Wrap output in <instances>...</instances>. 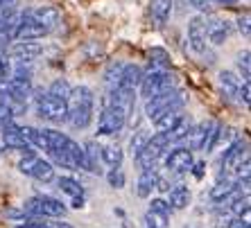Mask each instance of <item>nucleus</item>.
Segmentation results:
<instances>
[{
  "mask_svg": "<svg viewBox=\"0 0 251 228\" xmlns=\"http://www.w3.org/2000/svg\"><path fill=\"white\" fill-rule=\"evenodd\" d=\"M66 109H68L70 124L75 129H86L93 122V113H95V95L88 86H77L70 91L68 100H66Z\"/></svg>",
  "mask_w": 251,
  "mask_h": 228,
  "instance_id": "obj_1",
  "label": "nucleus"
},
{
  "mask_svg": "<svg viewBox=\"0 0 251 228\" xmlns=\"http://www.w3.org/2000/svg\"><path fill=\"white\" fill-rule=\"evenodd\" d=\"M183 104H186V95L181 91L172 88V91H165V93H158L154 97H150L145 106V113L152 120H156V117L165 115V113H179L183 109Z\"/></svg>",
  "mask_w": 251,
  "mask_h": 228,
  "instance_id": "obj_2",
  "label": "nucleus"
},
{
  "mask_svg": "<svg viewBox=\"0 0 251 228\" xmlns=\"http://www.w3.org/2000/svg\"><path fill=\"white\" fill-rule=\"evenodd\" d=\"M217 131H220V124L215 120H206L201 122L197 129H190V134L183 138L188 140V149H204V152H213L215 149V140H217Z\"/></svg>",
  "mask_w": 251,
  "mask_h": 228,
  "instance_id": "obj_3",
  "label": "nucleus"
},
{
  "mask_svg": "<svg viewBox=\"0 0 251 228\" xmlns=\"http://www.w3.org/2000/svg\"><path fill=\"white\" fill-rule=\"evenodd\" d=\"M170 147V140L165 134H154L150 140H147V145L143 147V152L136 156V165H138L140 170H152L154 163L158 160V156L165 152Z\"/></svg>",
  "mask_w": 251,
  "mask_h": 228,
  "instance_id": "obj_4",
  "label": "nucleus"
},
{
  "mask_svg": "<svg viewBox=\"0 0 251 228\" xmlns=\"http://www.w3.org/2000/svg\"><path fill=\"white\" fill-rule=\"evenodd\" d=\"M140 93H143V97H154V95L158 93H165V91H172L175 88V84H172V77L168 75L165 70H150L147 75H143V79H140Z\"/></svg>",
  "mask_w": 251,
  "mask_h": 228,
  "instance_id": "obj_5",
  "label": "nucleus"
},
{
  "mask_svg": "<svg viewBox=\"0 0 251 228\" xmlns=\"http://www.w3.org/2000/svg\"><path fill=\"white\" fill-rule=\"evenodd\" d=\"M125 122H127V113H125L123 109H118L116 104H111V100H109L104 106V111H102V115H100L98 131L102 136H113L125 127Z\"/></svg>",
  "mask_w": 251,
  "mask_h": 228,
  "instance_id": "obj_6",
  "label": "nucleus"
},
{
  "mask_svg": "<svg viewBox=\"0 0 251 228\" xmlns=\"http://www.w3.org/2000/svg\"><path fill=\"white\" fill-rule=\"evenodd\" d=\"M36 113L43 117V120H50V122H64L68 117V109H66V102H59L50 95L41 97L39 104H36Z\"/></svg>",
  "mask_w": 251,
  "mask_h": 228,
  "instance_id": "obj_7",
  "label": "nucleus"
},
{
  "mask_svg": "<svg viewBox=\"0 0 251 228\" xmlns=\"http://www.w3.org/2000/svg\"><path fill=\"white\" fill-rule=\"evenodd\" d=\"M204 29H206V41H210L213 46H222V43L226 41L228 32H231L226 21L215 18V16L204 18Z\"/></svg>",
  "mask_w": 251,
  "mask_h": 228,
  "instance_id": "obj_8",
  "label": "nucleus"
},
{
  "mask_svg": "<svg viewBox=\"0 0 251 228\" xmlns=\"http://www.w3.org/2000/svg\"><path fill=\"white\" fill-rule=\"evenodd\" d=\"M188 43L197 54L206 52V29H204V18L195 16L188 23Z\"/></svg>",
  "mask_w": 251,
  "mask_h": 228,
  "instance_id": "obj_9",
  "label": "nucleus"
},
{
  "mask_svg": "<svg viewBox=\"0 0 251 228\" xmlns=\"http://www.w3.org/2000/svg\"><path fill=\"white\" fill-rule=\"evenodd\" d=\"M46 34H48L46 29L32 21V14H23V16H21V25H18L14 36H16L18 41H39V39H43Z\"/></svg>",
  "mask_w": 251,
  "mask_h": 228,
  "instance_id": "obj_10",
  "label": "nucleus"
},
{
  "mask_svg": "<svg viewBox=\"0 0 251 228\" xmlns=\"http://www.w3.org/2000/svg\"><path fill=\"white\" fill-rule=\"evenodd\" d=\"M168 165V170L172 172H188L193 167V152L188 149V147H179V149H172L165 160Z\"/></svg>",
  "mask_w": 251,
  "mask_h": 228,
  "instance_id": "obj_11",
  "label": "nucleus"
},
{
  "mask_svg": "<svg viewBox=\"0 0 251 228\" xmlns=\"http://www.w3.org/2000/svg\"><path fill=\"white\" fill-rule=\"evenodd\" d=\"M39 54H41V46L36 41H18L9 47V57L14 61H32Z\"/></svg>",
  "mask_w": 251,
  "mask_h": 228,
  "instance_id": "obj_12",
  "label": "nucleus"
},
{
  "mask_svg": "<svg viewBox=\"0 0 251 228\" xmlns=\"http://www.w3.org/2000/svg\"><path fill=\"white\" fill-rule=\"evenodd\" d=\"M245 149H247V142H245V140H235L233 145L228 147L226 152H224V158H222V167H224V172H233V170H238V165L242 163V156H247Z\"/></svg>",
  "mask_w": 251,
  "mask_h": 228,
  "instance_id": "obj_13",
  "label": "nucleus"
},
{
  "mask_svg": "<svg viewBox=\"0 0 251 228\" xmlns=\"http://www.w3.org/2000/svg\"><path fill=\"white\" fill-rule=\"evenodd\" d=\"M32 93V79L29 77H18L14 75L9 79V95L7 97H12L14 102H25Z\"/></svg>",
  "mask_w": 251,
  "mask_h": 228,
  "instance_id": "obj_14",
  "label": "nucleus"
},
{
  "mask_svg": "<svg viewBox=\"0 0 251 228\" xmlns=\"http://www.w3.org/2000/svg\"><path fill=\"white\" fill-rule=\"evenodd\" d=\"M2 142L7 147H12V149H25V152H29V145L25 142L23 136H21V127L14 122H7L2 127Z\"/></svg>",
  "mask_w": 251,
  "mask_h": 228,
  "instance_id": "obj_15",
  "label": "nucleus"
},
{
  "mask_svg": "<svg viewBox=\"0 0 251 228\" xmlns=\"http://www.w3.org/2000/svg\"><path fill=\"white\" fill-rule=\"evenodd\" d=\"M29 14H32V21L36 25H41L46 32L54 29V25L59 23V12L54 7H39V9H34V12H29Z\"/></svg>",
  "mask_w": 251,
  "mask_h": 228,
  "instance_id": "obj_16",
  "label": "nucleus"
},
{
  "mask_svg": "<svg viewBox=\"0 0 251 228\" xmlns=\"http://www.w3.org/2000/svg\"><path fill=\"white\" fill-rule=\"evenodd\" d=\"M156 170H143V174L138 176V185H136V194H138L140 199H147L150 194H152V190L156 187Z\"/></svg>",
  "mask_w": 251,
  "mask_h": 228,
  "instance_id": "obj_17",
  "label": "nucleus"
},
{
  "mask_svg": "<svg viewBox=\"0 0 251 228\" xmlns=\"http://www.w3.org/2000/svg\"><path fill=\"white\" fill-rule=\"evenodd\" d=\"M64 152H66V156L70 158L73 167H82V170H86V154H84V147L79 145V142H75V140H70V138H66Z\"/></svg>",
  "mask_w": 251,
  "mask_h": 228,
  "instance_id": "obj_18",
  "label": "nucleus"
},
{
  "mask_svg": "<svg viewBox=\"0 0 251 228\" xmlns=\"http://www.w3.org/2000/svg\"><path fill=\"white\" fill-rule=\"evenodd\" d=\"M170 12H172V0H150V14L156 25H163L170 18Z\"/></svg>",
  "mask_w": 251,
  "mask_h": 228,
  "instance_id": "obj_19",
  "label": "nucleus"
},
{
  "mask_svg": "<svg viewBox=\"0 0 251 228\" xmlns=\"http://www.w3.org/2000/svg\"><path fill=\"white\" fill-rule=\"evenodd\" d=\"M143 79V70H140L136 64H127L123 66V72H120V84L118 86H125V88H136Z\"/></svg>",
  "mask_w": 251,
  "mask_h": 228,
  "instance_id": "obj_20",
  "label": "nucleus"
},
{
  "mask_svg": "<svg viewBox=\"0 0 251 228\" xmlns=\"http://www.w3.org/2000/svg\"><path fill=\"white\" fill-rule=\"evenodd\" d=\"M190 129H193V124H190V117L181 115V117H179V122H176L175 127L170 129L165 136H168L170 142H179V140H183V138L190 134Z\"/></svg>",
  "mask_w": 251,
  "mask_h": 228,
  "instance_id": "obj_21",
  "label": "nucleus"
},
{
  "mask_svg": "<svg viewBox=\"0 0 251 228\" xmlns=\"http://www.w3.org/2000/svg\"><path fill=\"white\" fill-rule=\"evenodd\" d=\"M220 88H222V93L226 97H235V93L240 88V79L231 70H222L220 72Z\"/></svg>",
  "mask_w": 251,
  "mask_h": 228,
  "instance_id": "obj_22",
  "label": "nucleus"
},
{
  "mask_svg": "<svg viewBox=\"0 0 251 228\" xmlns=\"http://www.w3.org/2000/svg\"><path fill=\"white\" fill-rule=\"evenodd\" d=\"M100 158H102L109 167H120L125 154L118 145H109V147H104V149H100Z\"/></svg>",
  "mask_w": 251,
  "mask_h": 228,
  "instance_id": "obj_23",
  "label": "nucleus"
},
{
  "mask_svg": "<svg viewBox=\"0 0 251 228\" xmlns=\"http://www.w3.org/2000/svg\"><path fill=\"white\" fill-rule=\"evenodd\" d=\"M235 192V183L228 181V179H224V181H220L213 190H210V201H215V204H222L224 199H228L231 194Z\"/></svg>",
  "mask_w": 251,
  "mask_h": 228,
  "instance_id": "obj_24",
  "label": "nucleus"
},
{
  "mask_svg": "<svg viewBox=\"0 0 251 228\" xmlns=\"http://www.w3.org/2000/svg\"><path fill=\"white\" fill-rule=\"evenodd\" d=\"M175 210H183L188 204H190V190L188 187H183V185H179V187H175L172 192H170V201H168Z\"/></svg>",
  "mask_w": 251,
  "mask_h": 228,
  "instance_id": "obj_25",
  "label": "nucleus"
},
{
  "mask_svg": "<svg viewBox=\"0 0 251 228\" xmlns=\"http://www.w3.org/2000/svg\"><path fill=\"white\" fill-rule=\"evenodd\" d=\"M18 25H21V14H18V12L7 14V16L0 21V36H7V39H12V36L16 34Z\"/></svg>",
  "mask_w": 251,
  "mask_h": 228,
  "instance_id": "obj_26",
  "label": "nucleus"
},
{
  "mask_svg": "<svg viewBox=\"0 0 251 228\" xmlns=\"http://www.w3.org/2000/svg\"><path fill=\"white\" fill-rule=\"evenodd\" d=\"M29 176H34L36 181H43V183H50L54 179V167L50 163H46V160H36V165H34V170H32V174Z\"/></svg>",
  "mask_w": 251,
  "mask_h": 228,
  "instance_id": "obj_27",
  "label": "nucleus"
},
{
  "mask_svg": "<svg viewBox=\"0 0 251 228\" xmlns=\"http://www.w3.org/2000/svg\"><path fill=\"white\" fill-rule=\"evenodd\" d=\"M70 84L66 82V79H54L52 84H50V91H48V95L50 97H54V100H59V102H66L68 100V95H70Z\"/></svg>",
  "mask_w": 251,
  "mask_h": 228,
  "instance_id": "obj_28",
  "label": "nucleus"
},
{
  "mask_svg": "<svg viewBox=\"0 0 251 228\" xmlns=\"http://www.w3.org/2000/svg\"><path fill=\"white\" fill-rule=\"evenodd\" d=\"M100 149L102 147L98 145V142H88L86 147H84V154H86V170L88 172H98V165H100Z\"/></svg>",
  "mask_w": 251,
  "mask_h": 228,
  "instance_id": "obj_29",
  "label": "nucleus"
},
{
  "mask_svg": "<svg viewBox=\"0 0 251 228\" xmlns=\"http://www.w3.org/2000/svg\"><path fill=\"white\" fill-rule=\"evenodd\" d=\"M179 117H181L179 113H165V115L156 117V120H154V124H156L158 134H168L170 129H172L176 122H179Z\"/></svg>",
  "mask_w": 251,
  "mask_h": 228,
  "instance_id": "obj_30",
  "label": "nucleus"
},
{
  "mask_svg": "<svg viewBox=\"0 0 251 228\" xmlns=\"http://www.w3.org/2000/svg\"><path fill=\"white\" fill-rule=\"evenodd\" d=\"M59 187H61L66 194H70L73 199H75V197H82V185H79V181L70 179V176H61V179H59Z\"/></svg>",
  "mask_w": 251,
  "mask_h": 228,
  "instance_id": "obj_31",
  "label": "nucleus"
},
{
  "mask_svg": "<svg viewBox=\"0 0 251 228\" xmlns=\"http://www.w3.org/2000/svg\"><path fill=\"white\" fill-rule=\"evenodd\" d=\"M150 59H152V64H154V70H165L170 66V54L165 50H161V47H154L152 52H150Z\"/></svg>",
  "mask_w": 251,
  "mask_h": 228,
  "instance_id": "obj_32",
  "label": "nucleus"
},
{
  "mask_svg": "<svg viewBox=\"0 0 251 228\" xmlns=\"http://www.w3.org/2000/svg\"><path fill=\"white\" fill-rule=\"evenodd\" d=\"M123 66H125V64L116 61V64H111L109 68H106V72H104V82L109 84L111 88H116L118 84H120V72H123Z\"/></svg>",
  "mask_w": 251,
  "mask_h": 228,
  "instance_id": "obj_33",
  "label": "nucleus"
},
{
  "mask_svg": "<svg viewBox=\"0 0 251 228\" xmlns=\"http://www.w3.org/2000/svg\"><path fill=\"white\" fill-rule=\"evenodd\" d=\"M147 140H150V136H147V131H136V134H134V138H131V142H129V149H131L134 158L138 156L140 152H143V147L147 145Z\"/></svg>",
  "mask_w": 251,
  "mask_h": 228,
  "instance_id": "obj_34",
  "label": "nucleus"
},
{
  "mask_svg": "<svg viewBox=\"0 0 251 228\" xmlns=\"http://www.w3.org/2000/svg\"><path fill=\"white\" fill-rule=\"evenodd\" d=\"M145 222H147V228H168V215L150 210L145 215Z\"/></svg>",
  "mask_w": 251,
  "mask_h": 228,
  "instance_id": "obj_35",
  "label": "nucleus"
},
{
  "mask_svg": "<svg viewBox=\"0 0 251 228\" xmlns=\"http://www.w3.org/2000/svg\"><path fill=\"white\" fill-rule=\"evenodd\" d=\"M14 120V106L5 100V97H0V124L5 127L7 122H12Z\"/></svg>",
  "mask_w": 251,
  "mask_h": 228,
  "instance_id": "obj_36",
  "label": "nucleus"
},
{
  "mask_svg": "<svg viewBox=\"0 0 251 228\" xmlns=\"http://www.w3.org/2000/svg\"><path fill=\"white\" fill-rule=\"evenodd\" d=\"M238 68H240V72H242V79L249 82V50H245V52L238 57Z\"/></svg>",
  "mask_w": 251,
  "mask_h": 228,
  "instance_id": "obj_37",
  "label": "nucleus"
},
{
  "mask_svg": "<svg viewBox=\"0 0 251 228\" xmlns=\"http://www.w3.org/2000/svg\"><path fill=\"white\" fill-rule=\"evenodd\" d=\"M36 160H39V158L36 156H32V154H27V156L23 158V160H21V163H18V170L23 172V174H32V170H34V165H36Z\"/></svg>",
  "mask_w": 251,
  "mask_h": 228,
  "instance_id": "obj_38",
  "label": "nucleus"
},
{
  "mask_svg": "<svg viewBox=\"0 0 251 228\" xmlns=\"http://www.w3.org/2000/svg\"><path fill=\"white\" fill-rule=\"evenodd\" d=\"M106 181L111 183V187H123L125 185V174L118 167H113L109 174H106Z\"/></svg>",
  "mask_w": 251,
  "mask_h": 228,
  "instance_id": "obj_39",
  "label": "nucleus"
},
{
  "mask_svg": "<svg viewBox=\"0 0 251 228\" xmlns=\"http://www.w3.org/2000/svg\"><path fill=\"white\" fill-rule=\"evenodd\" d=\"M233 212L238 217H242L245 215V219H247V215H249V197H245V199H238L233 204Z\"/></svg>",
  "mask_w": 251,
  "mask_h": 228,
  "instance_id": "obj_40",
  "label": "nucleus"
},
{
  "mask_svg": "<svg viewBox=\"0 0 251 228\" xmlns=\"http://www.w3.org/2000/svg\"><path fill=\"white\" fill-rule=\"evenodd\" d=\"M16 2L18 0H0V21H2L7 14L16 12Z\"/></svg>",
  "mask_w": 251,
  "mask_h": 228,
  "instance_id": "obj_41",
  "label": "nucleus"
},
{
  "mask_svg": "<svg viewBox=\"0 0 251 228\" xmlns=\"http://www.w3.org/2000/svg\"><path fill=\"white\" fill-rule=\"evenodd\" d=\"M251 88H249V82H245V84H240V88H238V93H235V97H238L242 104H249L251 102Z\"/></svg>",
  "mask_w": 251,
  "mask_h": 228,
  "instance_id": "obj_42",
  "label": "nucleus"
},
{
  "mask_svg": "<svg viewBox=\"0 0 251 228\" xmlns=\"http://www.w3.org/2000/svg\"><path fill=\"white\" fill-rule=\"evenodd\" d=\"M32 145L39 147V149H43V152H48V149H50V147H48V138H46V131H43V129H39V131H36Z\"/></svg>",
  "mask_w": 251,
  "mask_h": 228,
  "instance_id": "obj_43",
  "label": "nucleus"
},
{
  "mask_svg": "<svg viewBox=\"0 0 251 228\" xmlns=\"http://www.w3.org/2000/svg\"><path fill=\"white\" fill-rule=\"evenodd\" d=\"M152 208L150 210H154V212H161V215H168L170 212V204L168 201H163V199H152Z\"/></svg>",
  "mask_w": 251,
  "mask_h": 228,
  "instance_id": "obj_44",
  "label": "nucleus"
},
{
  "mask_svg": "<svg viewBox=\"0 0 251 228\" xmlns=\"http://www.w3.org/2000/svg\"><path fill=\"white\" fill-rule=\"evenodd\" d=\"M190 5L199 12H210L213 9V0H190Z\"/></svg>",
  "mask_w": 251,
  "mask_h": 228,
  "instance_id": "obj_45",
  "label": "nucleus"
},
{
  "mask_svg": "<svg viewBox=\"0 0 251 228\" xmlns=\"http://www.w3.org/2000/svg\"><path fill=\"white\" fill-rule=\"evenodd\" d=\"M238 29H240V34L245 36V39H249V16H240L238 18Z\"/></svg>",
  "mask_w": 251,
  "mask_h": 228,
  "instance_id": "obj_46",
  "label": "nucleus"
},
{
  "mask_svg": "<svg viewBox=\"0 0 251 228\" xmlns=\"http://www.w3.org/2000/svg\"><path fill=\"white\" fill-rule=\"evenodd\" d=\"M190 170H193L195 179H201V176H204V170H206V163H204V160H199V163H193V167H190Z\"/></svg>",
  "mask_w": 251,
  "mask_h": 228,
  "instance_id": "obj_47",
  "label": "nucleus"
},
{
  "mask_svg": "<svg viewBox=\"0 0 251 228\" xmlns=\"http://www.w3.org/2000/svg\"><path fill=\"white\" fill-rule=\"evenodd\" d=\"M0 95H2V97L9 95V77L7 75H0Z\"/></svg>",
  "mask_w": 251,
  "mask_h": 228,
  "instance_id": "obj_48",
  "label": "nucleus"
},
{
  "mask_svg": "<svg viewBox=\"0 0 251 228\" xmlns=\"http://www.w3.org/2000/svg\"><path fill=\"white\" fill-rule=\"evenodd\" d=\"M228 228H249V219H242V217H235L233 222L228 224Z\"/></svg>",
  "mask_w": 251,
  "mask_h": 228,
  "instance_id": "obj_49",
  "label": "nucleus"
},
{
  "mask_svg": "<svg viewBox=\"0 0 251 228\" xmlns=\"http://www.w3.org/2000/svg\"><path fill=\"white\" fill-rule=\"evenodd\" d=\"M9 72V61H7V54H0V75H7Z\"/></svg>",
  "mask_w": 251,
  "mask_h": 228,
  "instance_id": "obj_50",
  "label": "nucleus"
},
{
  "mask_svg": "<svg viewBox=\"0 0 251 228\" xmlns=\"http://www.w3.org/2000/svg\"><path fill=\"white\" fill-rule=\"evenodd\" d=\"M46 228H73L66 222H46Z\"/></svg>",
  "mask_w": 251,
  "mask_h": 228,
  "instance_id": "obj_51",
  "label": "nucleus"
},
{
  "mask_svg": "<svg viewBox=\"0 0 251 228\" xmlns=\"http://www.w3.org/2000/svg\"><path fill=\"white\" fill-rule=\"evenodd\" d=\"M16 228H46V224H41V222H29V224H21V226H16Z\"/></svg>",
  "mask_w": 251,
  "mask_h": 228,
  "instance_id": "obj_52",
  "label": "nucleus"
},
{
  "mask_svg": "<svg viewBox=\"0 0 251 228\" xmlns=\"http://www.w3.org/2000/svg\"><path fill=\"white\" fill-rule=\"evenodd\" d=\"M12 41V39H7V36H0V54H7V43Z\"/></svg>",
  "mask_w": 251,
  "mask_h": 228,
  "instance_id": "obj_53",
  "label": "nucleus"
},
{
  "mask_svg": "<svg viewBox=\"0 0 251 228\" xmlns=\"http://www.w3.org/2000/svg\"><path fill=\"white\" fill-rule=\"evenodd\" d=\"M213 2H220V5H224V7H228V5H238L240 0H213Z\"/></svg>",
  "mask_w": 251,
  "mask_h": 228,
  "instance_id": "obj_54",
  "label": "nucleus"
},
{
  "mask_svg": "<svg viewBox=\"0 0 251 228\" xmlns=\"http://www.w3.org/2000/svg\"><path fill=\"white\" fill-rule=\"evenodd\" d=\"M0 129H2V124H0Z\"/></svg>",
  "mask_w": 251,
  "mask_h": 228,
  "instance_id": "obj_55",
  "label": "nucleus"
}]
</instances>
